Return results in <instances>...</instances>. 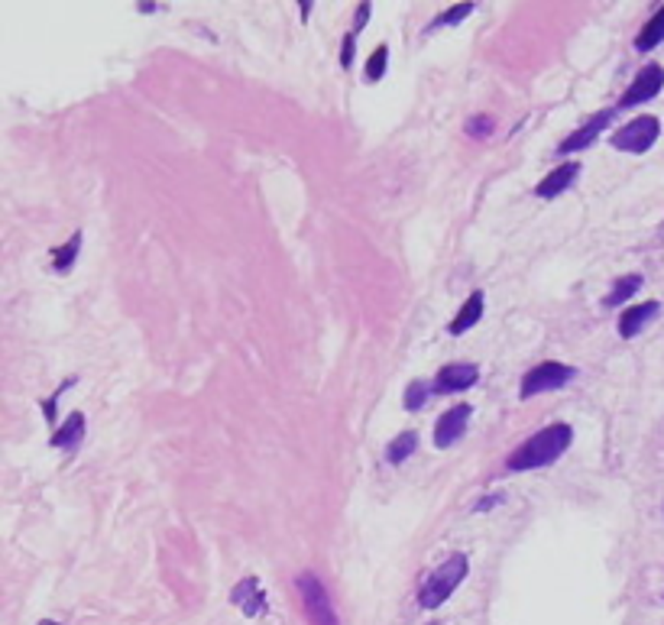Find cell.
Wrapping results in <instances>:
<instances>
[{"mask_svg":"<svg viewBox=\"0 0 664 625\" xmlns=\"http://www.w3.org/2000/svg\"><path fill=\"white\" fill-rule=\"evenodd\" d=\"M81 437H85V415H81V412H75V415H68L66 425L52 435V441H49V444H52V447H78V444H81Z\"/></svg>","mask_w":664,"mask_h":625,"instance_id":"5bb4252c","label":"cell"},{"mask_svg":"<svg viewBox=\"0 0 664 625\" xmlns=\"http://www.w3.org/2000/svg\"><path fill=\"white\" fill-rule=\"evenodd\" d=\"M570 441H574V428L564 425V421H560V425L541 428L538 435H531L529 441L515 451V454H509L506 467H509L513 474H525V470H541V467H551L560 454H564V451H567Z\"/></svg>","mask_w":664,"mask_h":625,"instance_id":"6da1fadb","label":"cell"},{"mask_svg":"<svg viewBox=\"0 0 664 625\" xmlns=\"http://www.w3.org/2000/svg\"><path fill=\"white\" fill-rule=\"evenodd\" d=\"M661 39H664V7L642 27V33H638V39H636V49L638 52H648V49H655Z\"/></svg>","mask_w":664,"mask_h":625,"instance_id":"2e32d148","label":"cell"},{"mask_svg":"<svg viewBox=\"0 0 664 625\" xmlns=\"http://www.w3.org/2000/svg\"><path fill=\"white\" fill-rule=\"evenodd\" d=\"M353 42H357V33H347L344 36V46H341V68H351L353 66Z\"/></svg>","mask_w":664,"mask_h":625,"instance_id":"603a6c76","label":"cell"},{"mask_svg":"<svg viewBox=\"0 0 664 625\" xmlns=\"http://www.w3.org/2000/svg\"><path fill=\"white\" fill-rule=\"evenodd\" d=\"M230 603H237L240 609H243V616L250 619H257L266 613V593L263 587H259V580L257 577H243L234 587V593H230Z\"/></svg>","mask_w":664,"mask_h":625,"instance_id":"30bf717a","label":"cell"},{"mask_svg":"<svg viewBox=\"0 0 664 625\" xmlns=\"http://www.w3.org/2000/svg\"><path fill=\"white\" fill-rule=\"evenodd\" d=\"M570 379H574V370H570V367H564V363H558V360H544L525 373L519 396L531 398V396H541V392H554V389L567 386Z\"/></svg>","mask_w":664,"mask_h":625,"instance_id":"277c9868","label":"cell"},{"mask_svg":"<svg viewBox=\"0 0 664 625\" xmlns=\"http://www.w3.org/2000/svg\"><path fill=\"white\" fill-rule=\"evenodd\" d=\"M78 250H81V234H72L66 247L52 250V266H56L58 273H68V269H72V263H75Z\"/></svg>","mask_w":664,"mask_h":625,"instance_id":"ac0fdd59","label":"cell"},{"mask_svg":"<svg viewBox=\"0 0 664 625\" xmlns=\"http://www.w3.org/2000/svg\"><path fill=\"white\" fill-rule=\"evenodd\" d=\"M470 415H474V408H470V405L447 408L444 415H441V421H437V428H435V447H451L454 441H460V435L467 431V421H470Z\"/></svg>","mask_w":664,"mask_h":625,"instance_id":"9c48e42d","label":"cell"},{"mask_svg":"<svg viewBox=\"0 0 664 625\" xmlns=\"http://www.w3.org/2000/svg\"><path fill=\"white\" fill-rule=\"evenodd\" d=\"M39 625H58V622H52V619H42V622H39Z\"/></svg>","mask_w":664,"mask_h":625,"instance_id":"484cf974","label":"cell"},{"mask_svg":"<svg viewBox=\"0 0 664 625\" xmlns=\"http://www.w3.org/2000/svg\"><path fill=\"white\" fill-rule=\"evenodd\" d=\"M613 117H616V111H599V114H593L583 127H577V130L570 133L567 140H560L558 152L560 156H567V152H580V150H587L590 143L597 140L599 133L606 130L609 124H613Z\"/></svg>","mask_w":664,"mask_h":625,"instance_id":"ba28073f","label":"cell"},{"mask_svg":"<svg viewBox=\"0 0 664 625\" xmlns=\"http://www.w3.org/2000/svg\"><path fill=\"white\" fill-rule=\"evenodd\" d=\"M658 133H661V124H658V117L645 114V117H636V120H629L622 130H616V136H613V146L622 152H645L655 146Z\"/></svg>","mask_w":664,"mask_h":625,"instance_id":"5b68a950","label":"cell"},{"mask_svg":"<svg viewBox=\"0 0 664 625\" xmlns=\"http://www.w3.org/2000/svg\"><path fill=\"white\" fill-rule=\"evenodd\" d=\"M577 175H580V162H564V166H558L551 175H544V179L535 185V195H538V198H558V195H564V191L577 181Z\"/></svg>","mask_w":664,"mask_h":625,"instance_id":"8fae6325","label":"cell"},{"mask_svg":"<svg viewBox=\"0 0 664 625\" xmlns=\"http://www.w3.org/2000/svg\"><path fill=\"white\" fill-rule=\"evenodd\" d=\"M658 312H661L658 302H642V305H636V308H629V312H622V318H619V334H622L626 341H632L636 334H642V328H645L648 321H655Z\"/></svg>","mask_w":664,"mask_h":625,"instance_id":"7c38bea8","label":"cell"},{"mask_svg":"<svg viewBox=\"0 0 664 625\" xmlns=\"http://www.w3.org/2000/svg\"><path fill=\"white\" fill-rule=\"evenodd\" d=\"M386 62H390V49L386 46L373 49L370 62H367V78H370V81H380V78L386 75Z\"/></svg>","mask_w":664,"mask_h":625,"instance_id":"d6986e66","label":"cell"},{"mask_svg":"<svg viewBox=\"0 0 664 625\" xmlns=\"http://www.w3.org/2000/svg\"><path fill=\"white\" fill-rule=\"evenodd\" d=\"M474 7H476V4H454L447 13H441V17H437V23H441V27H454V23H460L464 17H470V13H474Z\"/></svg>","mask_w":664,"mask_h":625,"instance_id":"44dd1931","label":"cell"},{"mask_svg":"<svg viewBox=\"0 0 664 625\" xmlns=\"http://www.w3.org/2000/svg\"><path fill=\"white\" fill-rule=\"evenodd\" d=\"M467 133H470V136H490V133H493V117H483V114L470 117V120H467Z\"/></svg>","mask_w":664,"mask_h":625,"instance_id":"7402d4cb","label":"cell"},{"mask_svg":"<svg viewBox=\"0 0 664 625\" xmlns=\"http://www.w3.org/2000/svg\"><path fill=\"white\" fill-rule=\"evenodd\" d=\"M370 10H373V4H360L357 7V19H353V33L360 27H367V19H370Z\"/></svg>","mask_w":664,"mask_h":625,"instance_id":"cb8c5ba5","label":"cell"},{"mask_svg":"<svg viewBox=\"0 0 664 625\" xmlns=\"http://www.w3.org/2000/svg\"><path fill=\"white\" fill-rule=\"evenodd\" d=\"M428 402V382H421V379H415L412 386L405 389V408L408 412H418V408Z\"/></svg>","mask_w":664,"mask_h":625,"instance_id":"ffe728a7","label":"cell"},{"mask_svg":"<svg viewBox=\"0 0 664 625\" xmlns=\"http://www.w3.org/2000/svg\"><path fill=\"white\" fill-rule=\"evenodd\" d=\"M467 570H470L467 554H451L441 567L431 570V577L425 580V587H421V593H418V603H421L425 609H437L441 603H447L451 593L464 583Z\"/></svg>","mask_w":664,"mask_h":625,"instance_id":"7a4b0ae2","label":"cell"},{"mask_svg":"<svg viewBox=\"0 0 664 625\" xmlns=\"http://www.w3.org/2000/svg\"><path fill=\"white\" fill-rule=\"evenodd\" d=\"M642 289V275L632 273V275H622L616 285H613V292L606 295V305H622L626 298H632V295Z\"/></svg>","mask_w":664,"mask_h":625,"instance_id":"e0dca14e","label":"cell"},{"mask_svg":"<svg viewBox=\"0 0 664 625\" xmlns=\"http://www.w3.org/2000/svg\"><path fill=\"white\" fill-rule=\"evenodd\" d=\"M480 382V370L474 363H451L435 376V392L437 396H451V392H467L470 386Z\"/></svg>","mask_w":664,"mask_h":625,"instance_id":"52a82bcc","label":"cell"},{"mask_svg":"<svg viewBox=\"0 0 664 625\" xmlns=\"http://www.w3.org/2000/svg\"><path fill=\"white\" fill-rule=\"evenodd\" d=\"M496 502H499V496H486V499L480 502V505H476V509L483 512V509H490V505H496Z\"/></svg>","mask_w":664,"mask_h":625,"instance_id":"d4e9b609","label":"cell"},{"mask_svg":"<svg viewBox=\"0 0 664 625\" xmlns=\"http://www.w3.org/2000/svg\"><path fill=\"white\" fill-rule=\"evenodd\" d=\"M415 447H418V435L415 431H402L398 437H392L390 447H386V460L390 464H405L408 457L415 454Z\"/></svg>","mask_w":664,"mask_h":625,"instance_id":"9a60e30c","label":"cell"},{"mask_svg":"<svg viewBox=\"0 0 664 625\" xmlns=\"http://www.w3.org/2000/svg\"><path fill=\"white\" fill-rule=\"evenodd\" d=\"M295 587L302 593L305 616L312 619V625H341V619H337V613H334V606H331L328 590H324V583L314 577V574H298Z\"/></svg>","mask_w":664,"mask_h":625,"instance_id":"3957f363","label":"cell"},{"mask_svg":"<svg viewBox=\"0 0 664 625\" xmlns=\"http://www.w3.org/2000/svg\"><path fill=\"white\" fill-rule=\"evenodd\" d=\"M664 88V68L661 66H645L642 72L636 75V81L629 85V91L622 95V107H636V104H645V101H652V97L661 95Z\"/></svg>","mask_w":664,"mask_h":625,"instance_id":"8992f818","label":"cell"},{"mask_svg":"<svg viewBox=\"0 0 664 625\" xmlns=\"http://www.w3.org/2000/svg\"><path fill=\"white\" fill-rule=\"evenodd\" d=\"M480 318H483V292H470V298L464 302V308H460V312H457V318L451 321V334L470 331Z\"/></svg>","mask_w":664,"mask_h":625,"instance_id":"4fadbf2b","label":"cell"}]
</instances>
